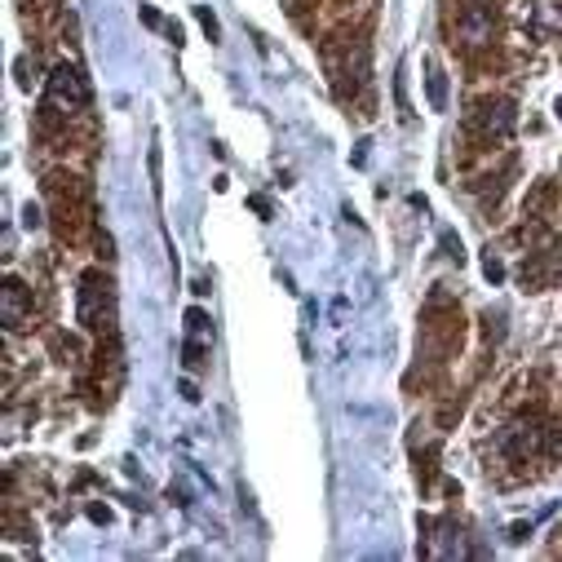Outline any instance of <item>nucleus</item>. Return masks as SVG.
I'll return each instance as SVG.
<instances>
[{
  "label": "nucleus",
  "mask_w": 562,
  "mask_h": 562,
  "mask_svg": "<svg viewBox=\"0 0 562 562\" xmlns=\"http://www.w3.org/2000/svg\"><path fill=\"white\" fill-rule=\"evenodd\" d=\"M518 27L531 36V45L562 41V0H522L518 5Z\"/></svg>",
  "instance_id": "nucleus-1"
},
{
  "label": "nucleus",
  "mask_w": 562,
  "mask_h": 562,
  "mask_svg": "<svg viewBox=\"0 0 562 562\" xmlns=\"http://www.w3.org/2000/svg\"><path fill=\"white\" fill-rule=\"evenodd\" d=\"M85 80H80V71H71V67H58L54 71V80H49V111H80L85 106Z\"/></svg>",
  "instance_id": "nucleus-2"
},
{
  "label": "nucleus",
  "mask_w": 562,
  "mask_h": 562,
  "mask_svg": "<svg viewBox=\"0 0 562 562\" xmlns=\"http://www.w3.org/2000/svg\"><path fill=\"white\" fill-rule=\"evenodd\" d=\"M23 315H27V302H23V284L19 279H10L5 284V328H23Z\"/></svg>",
  "instance_id": "nucleus-3"
},
{
  "label": "nucleus",
  "mask_w": 562,
  "mask_h": 562,
  "mask_svg": "<svg viewBox=\"0 0 562 562\" xmlns=\"http://www.w3.org/2000/svg\"><path fill=\"white\" fill-rule=\"evenodd\" d=\"M430 102L443 106V76L439 71H430Z\"/></svg>",
  "instance_id": "nucleus-4"
}]
</instances>
